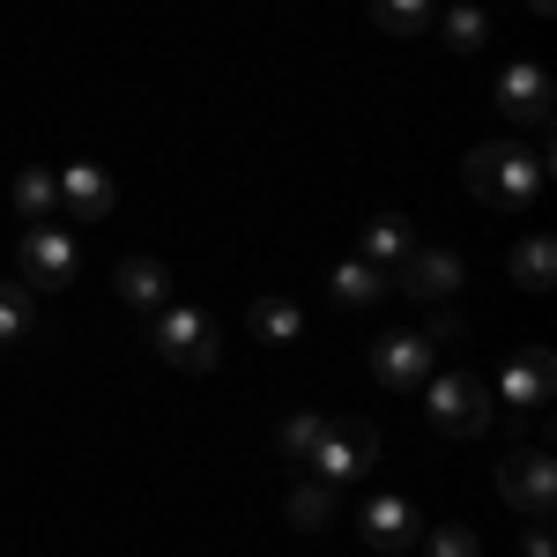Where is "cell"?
<instances>
[{"label": "cell", "mask_w": 557, "mask_h": 557, "mask_svg": "<svg viewBox=\"0 0 557 557\" xmlns=\"http://www.w3.org/2000/svg\"><path fill=\"white\" fill-rule=\"evenodd\" d=\"M283 513H290V528H305V535L327 528V520H335V483H298V491L283 498Z\"/></svg>", "instance_id": "obj_20"}, {"label": "cell", "mask_w": 557, "mask_h": 557, "mask_svg": "<svg viewBox=\"0 0 557 557\" xmlns=\"http://www.w3.org/2000/svg\"><path fill=\"white\" fill-rule=\"evenodd\" d=\"M424 343L431 349H438V343H461V320H454V312H438V320L424 327Z\"/></svg>", "instance_id": "obj_25"}, {"label": "cell", "mask_w": 557, "mask_h": 557, "mask_svg": "<svg viewBox=\"0 0 557 557\" xmlns=\"http://www.w3.org/2000/svg\"><path fill=\"white\" fill-rule=\"evenodd\" d=\"M372 23L394 38H424L431 30V0H372Z\"/></svg>", "instance_id": "obj_21"}, {"label": "cell", "mask_w": 557, "mask_h": 557, "mask_svg": "<svg viewBox=\"0 0 557 557\" xmlns=\"http://www.w3.org/2000/svg\"><path fill=\"white\" fill-rule=\"evenodd\" d=\"M431 23H438V38L454 45V52H483V45H491V15H483L475 0H454V8L431 15Z\"/></svg>", "instance_id": "obj_17"}, {"label": "cell", "mask_w": 557, "mask_h": 557, "mask_svg": "<svg viewBox=\"0 0 557 557\" xmlns=\"http://www.w3.org/2000/svg\"><path fill=\"white\" fill-rule=\"evenodd\" d=\"M320 431H327V417H312V409H305V417H290V424H283V454H290V461H312Z\"/></svg>", "instance_id": "obj_23"}, {"label": "cell", "mask_w": 557, "mask_h": 557, "mask_svg": "<svg viewBox=\"0 0 557 557\" xmlns=\"http://www.w3.org/2000/svg\"><path fill=\"white\" fill-rule=\"evenodd\" d=\"M498 498H506L513 513H528V520H550V506H557L550 446H520V454H506V461H498Z\"/></svg>", "instance_id": "obj_5"}, {"label": "cell", "mask_w": 557, "mask_h": 557, "mask_svg": "<svg viewBox=\"0 0 557 557\" xmlns=\"http://www.w3.org/2000/svg\"><path fill=\"white\" fill-rule=\"evenodd\" d=\"M246 327H253V343H298V335H305V312L290 298H253Z\"/></svg>", "instance_id": "obj_18"}, {"label": "cell", "mask_w": 557, "mask_h": 557, "mask_svg": "<svg viewBox=\"0 0 557 557\" xmlns=\"http://www.w3.org/2000/svg\"><path fill=\"white\" fill-rule=\"evenodd\" d=\"M372 461H380V431L364 424V417H327L320 446H312L320 483H357V475H372Z\"/></svg>", "instance_id": "obj_4"}, {"label": "cell", "mask_w": 557, "mask_h": 557, "mask_svg": "<svg viewBox=\"0 0 557 557\" xmlns=\"http://www.w3.org/2000/svg\"><path fill=\"white\" fill-rule=\"evenodd\" d=\"M372 380L380 386H424L431 380V343L424 335H380L372 343Z\"/></svg>", "instance_id": "obj_10"}, {"label": "cell", "mask_w": 557, "mask_h": 557, "mask_svg": "<svg viewBox=\"0 0 557 557\" xmlns=\"http://www.w3.org/2000/svg\"><path fill=\"white\" fill-rule=\"evenodd\" d=\"M550 104H557V89H550V75H543L535 60H513V67L498 75V112H506V120L550 127Z\"/></svg>", "instance_id": "obj_8"}, {"label": "cell", "mask_w": 557, "mask_h": 557, "mask_svg": "<svg viewBox=\"0 0 557 557\" xmlns=\"http://www.w3.org/2000/svg\"><path fill=\"white\" fill-rule=\"evenodd\" d=\"M394 290V275L372 268V260H335V298L343 305H380Z\"/></svg>", "instance_id": "obj_19"}, {"label": "cell", "mask_w": 557, "mask_h": 557, "mask_svg": "<svg viewBox=\"0 0 557 557\" xmlns=\"http://www.w3.org/2000/svg\"><path fill=\"white\" fill-rule=\"evenodd\" d=\"M112 201H120V194H112V178L97 172V164H67V172H60V215H67V223H104Z\"/></svg>", "instance_id": "obj_11"}, {"label": "cell", "mask_w": 557, "mask_h": 557, "mask_svg": "<svg viewBox=\"0 0 557 557\" xmlns=\"http://www.w3.org/2000/svg\"><path fill=\"white\" fill-rule=\"evenodd\" d=\"M543 172H550V157H535L520 141H483V149H469V164H461L469 194L491 201V209H528L543 194Z\"/></svg>", "instance_id": "obj_1"}, {"label": "cell", "mask_w": 557, "mask_h": 557, "mask_svg": "<svg viewBox=\"0 0 557 557\" xmlns=\"http://www.w3.org/2000/svg\"><path fill=\"white\" fill-rule=\"evenodd\" d=\"M431 557H483V543H475L461 520H446V528H431V543H424Z\"/></svg>", "instance_id": "obj_24"}, {"label": "cell", "mask_w": 557, "mask_h": 557, "mask_svg": "<svg viewBox=\"0 0 557 557\" xmlns=\"http://www.w3.org/2000/svg\"><path fill=\"white\" fill-rule=\"evenodd\" d=\"M112 290H120L134 312H164V305H172V268H164V260H149V253H134V260L112 268Z\"/></svg>", "instance_id": "obj_12"}, {"label": "cell", "mask_w": 557, "mask_h": 557, "mask_svg": "<svg viewBox=\"0 0 557 557\" xmlns=\"http://www.w3.org/2000/svg\"><path fill=\"white\" fill-rule=\"evenodd\" d=\"M409 246H417V238H409V215H372V223H364V253L357 260H372V268L394 275V268L409 260Z\"/></svg>", "instance_id": "obj_15"}, {"label": "cell", "mask_w": 557, "mask_h": 557, "mask_svg": "<svg viewBox=\"0 0 557 557\" xmlns=\"http://www.w3.org/2000/svg\"><path fill=\"white\" fill-rule=\"evenodd\" d=\"M528 557H550V528L535 520V535H528Z\"/></svg>", "instance_id": "obj_26"}, {"label": "cell", "mask_w": 557, "mask_h": 557, "mask_svg": "<svg viewBox=\"0 0 557 557\" xmlns=\"http://www.w3.org/2000/svg\"><path fill=\"white\" fill-rule=\"evenodd\" d=\"M15 268H23V283L60 290V283L75 275V238H67L60 223H30V231H23V253H15Z\"/></svg>", "instance_id": "obj_6"}, {"label": "cell", "mask_w": 557, "mask_h": 557, "mask_svg": "<svg viewBox=\"0 0 557 557\" xmlns=\"http://www.w3.org/2000/svg\"><path fill=\"white\" fill-rule=\"evenodd\" d=\"M506 275H513L520 290H550V283H557V246H550V231L520 238L513 253H506Z\"/></svg>", "instance_id": "obj_14"}, {"label": "cell", "mask_w": 557, "mask_h": 557, "mask_svg": "<svg viewBox=\"0 0 557 557\" xmlns=\"http://www.w3.org/2000/svg\"><path fill=\"white\" fill-rule=\"evenodd\" d=\"M498 394H506L513 409H543L557 394V357L550 349H513L506 372H498Z\"/></svg>", "instance_id": "obj_9"}, {"label": "cell", "mask_w": 557, "mask_h": 557, "mask_svg": "<svg viewBox=\"0 0 557 557\" xmlns=\"http://www.w3.org/2000/svg\"><path fill=\"white\" fill-rule=\"evenodd\" d=\"M461 253H446V246H409V260L394 268V290H409V298H454L461 290Z\"/></svg>", "instance_id": "obj_7"}, {"label": "cell", "mask_w": 557, "mask_h": 557, "mask_svg": "<svg viewBox=\"0 0 557 557\" xmlns=\"http://www.w3.org/2000/svg\"><path fill=\"white\" fill-rule=\"evenodd\" d=\"M30 320H38V312H30V290H23V283H0V349L23 343Z\"/></svg>", "instance_id": "obj_22"}, {"label": "cell", "mask_w": 557, "mask_h": 557, "mask_svg": "<svg viewBox=\"0 0 557 557\" xmlns=\"http://www.w3.org/2000/svg\"><path fill=\"white\" fill-rule=\"evenodd\" d=\"M8 201H15V215H23V223H52V215H60V178L30 164V172H15Z\"/></svg>", "instance_id": "obj_16"}, {"label": "cell", "mask_w": 557, "mask_h": 557, "mask_svg": "<svg viewBox=\"0 0 557 557\" xmlns=\"http://www.w3.org/2000/svg\"><path fill=\"white\" fill-rule=\"evenodd\" d=\"M528 8H535V15H550V8H557V0H528Z\"/></svg>", "instance_id": "obj_27"}, {"label": "cell", "mask_w": 557, "mask_h": 557, "mask_svg": "<svg viewBox=\"0 0 557 557\" xmlns=\"http://www.w3.org/2000/svg\"><path fill=\"white\" fill-rule=\"evenodd\" d=\"M424 417H431V431H446V438H483V431H491V386L475 380V372L424 380Z\"/></svg>", "instance_id": "obj_2"}, {"label": "cell", "mask_w": 557, "mask_h": 557, "mask_svg": "<svg viewBox=\"0 0 557 557\" xmlns=\"http://www.w3.org/2000/svg\"><path fill=\"white\" fill-rule=\"evenodd\" d=\"M149 343L164 364L178 372H215V320L209 312H194V305H164V312H149Z\"/></svg>", "instance_id": "obj_3"}, {"label": "cell", "mask_w": 557, "mask_h": 557, "mask_svg": "<svg viewBox=\"0 0 557 557\" xmlns=\"http://www.w3.org/2000/svg\"><path fill=\"white\" fill-rule=\"evenodd\" d=\"M409 535H417V506L409 498H372L364 506V543L372 550H401Z\"/></svg>", "instance_id": "obj_13"}]
</instances>
